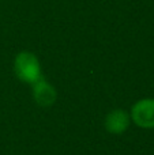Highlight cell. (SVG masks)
Returning <instances> with one entry per match:
<instances>
[{
  "label": "cell",
  "mask_w": 154,
  "mask_h": 155,
  "mask_svg": "<svg viewBox=\"0 0 154 155\" xmlns=\"http://www.w3.org/2000/svg\"><path fill=\"white\" fill-rule=\"evenodd\" d=\"M15 72L22 80L34 84L37 80L41 79L40 63L37 57L30 52H21L15 59Z\"/></svg>",
  "instance_id": "cell-1"
},
{
  "label": "cell",
  "mask_w": 154,
  "mask_h": 155,
  "mask_svg": "<svg viewBox=\"0 0 154 155\" xmlns=\"http://www.w3.org/2000/svg\"><path fill=\"white\" fill-rule=\"evenodd\" d=\"M132 120L143 128H154V99H142L132 106Z\"/></svg>",
  "instance_id": "cell-2"
},
{
  "label": "cell",
  "mask_w": 154,
  "mask_h": 155,
  "mask_svg": "<svg viewBox=\"0 0 154 155\" xmlns=\"http://www.w3.org/2000/svg\"><path fill=\"white\" fill-rule=\"evenodd\" d=\"M128 123H130V118L127 113L123 110H115L106 116L105 125L111 134H122L128 127Z\"/></svg>",
  "instance_id": "cell-3"
},
{
  "label": "cell",
  "mask_w": 154,
  "mask_h": 155,
  "mask_svg": "<svg viewBox=\"0 0 154 155\" xmlns=\"http://www.w3.org/2000/svg\"><path fill=\"white\" fill-rule=\"evenodd\" d=\"M34 98L40 105H51L56 98V91L45 80L40 79L34 83Z\"/></svg>",
  "instance_id": "cell-4"
}]
</instances>
